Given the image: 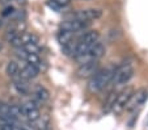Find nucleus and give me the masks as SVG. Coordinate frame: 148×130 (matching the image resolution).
Here are the masks:
<instances>
[{"label":"nucleus","mask_w":148,"mask_h":130,"mask_svg":"<svg viewBox=\"0 0 148 130\" xmlns=\"http://www.w3.org/2000/svg\"><path fill=\"white\" fill-rule=\"evenodd\" d=\"M23 130H38L37 129V126H36V124H34V122H26V124H24L23 126Z\"/></svg>","instance_id":"412c9836"},{"label":"nucleus","mask_w":148,"mask_h":130,"mask_svg":"<svg viewBox=\"0 0 148 130\" xmlns=\"http://www.w3.org/2000/svg\"><path fill=\"white\" fill-rule=\"evenodd\" d=\"M13 13H14L13 7H7V8L3 11V16H9V14H13Z\"/></svg>","instance_id":"5701e85b"},{"label":"nucleus","mask_w":148,"mask_h":130,"mask_svg":"<svg viewBox=\"0 0 148 130\" xmlns=\"http://www.w3.org/2000/svg\"><path fill=\"white\" fill-rule=\"evenodd\" d=\"M97 71H98V61L93 59V61H89V62L81 63L79 66L76 74L81 79H87V78H92Z\"/></svg>","instance_id":"20e7f679"},{"label":"nucleus","mask_w":148,"mask_h":130,"mask_svg":"<svg viewBox=\"0 0 148 130\" xmlns=\"http://www.w3.org/2000/svg\"><path fill=\"white\" fill-rule=\"evenodd\" d=\"M98 38H100V33L97 30H89V32L83 33V36L79 38V42H84V43H87V45L92 46L96 41H98Z\"/></svg>","instance_id":"9b49d317"},{"label":"nucleus","mask_w":148,"mask_h":130,"mask_svg":"<svg viewBox=\"0 0 148 130\" xmlns=\"http://www.w3.org/2000/svg\"><path fill=\"white\" fill-rule=\"evenodd\" d=\"M72 37H73V33L60 29L59 33H58V41L60 42L62 46H64V45H67V43H70L71 41H72Z\"/></svg>","instance_id":"2eb2a0df"},{"label":"nucleus","mask_w":148,"mask_h":130,"mask_svg":"<svg viewBox=\"0 0 148 130\" xmlns=\"http://www.w3.org/2000/svg\"><path fill=\"white\" fill-rule=\"evenodd\" d=\"M51 1H54L55 4H58L59 7H66L70 4L71 0H51Z\"/></svg>","instance_id":"4be33fe9"},{"label":"nucleus","mask_w":148,"mask_h":130,"mask_svg":"<svg viewBox=\"0 0 148 130\" xmlns=\"http://www.w3.org/2000/svg\"><path fill=\"white\" fill-rule=\"evenodd\" d=\"M25 61H26V63H29V65H32V66H34V67H37L38 70L41 68V66H42V61H41V58H39L38 54L28 53V55H26Z\"/></svg>","instance_id":"dca6fc26"},{"label":"nucleus","mask_w":148,"mask_h":130,"mask_svg":"<svg viewBox=\"0 0 148 130\" xmlns=\"http://www.w3.org/2000/svg\"><path fill=\"white\" fill-rule=\"evenodd\" d=\"M114 72H115L114 67L105 68V70H98L89 80V84H88L89 91L93 92V94L102 91L108 84L112 83L113 76H114Z\"/></svg>","instance_id":"f257e3e1"},{"label":"nucleus","mask_w":148,"mask_h":130,"mask_svg":"<svg viewBox=\"0 0 148 130\" xmlns=\"http://www.w3.org/2000/svg\"><path fill=\"white\" fill-rule=\"evenodd\" d=\"M88 53H89V55L92 57V59L98 61L103 54H105V45H103L102 42H100V41H96V42L90 46Z\"/></svg>","instance_id":"9d476101"},{"label":"nucleus","mask_w":148,"mask_h":130,"mask_svg":"<svg viewBox=\"0 0 148 130\" xmlns=\"http://www.w3.org/2000/svg\"><path fill=\"white\" fill-rule=\"evenodd\" d=\"M89 26V21H83V20H77V19H72V20H67L60 25V29L63 30L71 32V33H76V32L84 30Z\"/></svg>","instance_id":"0eeeda50"},{"label":"nucleus","mask_w":148,"mask_h":130,"mask_svg":"<svg viewBox=\"0 0 148 130\" xmlns=\"http://www.w3.org/2000/svg\"><path fill=\"white\" fill-rule=\"evenodd\" d=\"M9 43H11V45L13 46V47H16V49L23 47V42H21V37H20V34H18V36L14 37L13 40L9 41Z\"/></svg>","instance_id":"aec40b11"},{"label":"nucleus","mask_w":148,"mask_h":130,"mask_svg":"<svg viewBox=\"0 0 148 130\" xmlns=\"http://www.w3.org/2000/svg\"><path fill=\"white\" fill-rule=\"evenodd\" d=\"M5 71H7V74H8V76L16 78L17 75H18V72H20V67H18V65H17L16 62L11 61V62H8V65H7Z\"/></svg>","instance_id":"a211bd4d"},{"label":"nucleus","mask_w":148,"mask_h":130,"mask_svg":"<svg viewBox=\"0 0 148 130\" xmlns=\"http://www.w3.org/2000/svg\"><path fill=\"white\" fill-rule=\"evenodd\" d=\"M147 99H148V91L145 89V88H142V89H139V91H136V92L132 94V96H131V99H130L127 107H126V109L135 110L136 108L142 107Z\"/></svg>","instance_id":"39448f33"},{"label":"nucleus","mask_w":148,"mask_h":130,"mask_svg":"<svg viewBox=\"0 0 148 130\" xmlns=\"http://www.w3.org/2000/svg\"><path fill=\"white\" fill-rule=\"evenodd\" d=\"M101 16H102V11H101V9L89 8V9H81V11H77L75 14H73V19L83 20V21H90V20L100 19Z\"/></svg>","instance_id":"6e6552de"},{"label":"nucleus","mask_w":148,"mask_h":130,"mask_svg":"<svg viewBox=\"0 0 148 130\" xmlns=\"http://www.w3.org/2000/svg\"><path fill=\"white\" fill-rule=\"evenodd\" d=\"M38 72H39V70L37 67L26 63V65H24V67L20 70L18 76L25 80H30V79H34V78L38 76Z\"/></svg>","instance_id":"1a4fd4ad"},{"label":"nucleus","mask_w":148,"mask_h":130,"mask_svg":"<svg viewBox=\"0 0 148 130\" xmlns=\"http://www.w3.org/2000/svg\"><path fill=\"white\" fill-rule=\"evenodd\" d=\"M9 117H11L12 122H16V121H20V120L24 117V112H23V108L20 105H16V104H11L9 105Z\"/></svg>","instance_id":"4468645a"},{"label":"nucleus","mask_w":148,"mask_h":130,"mask_svg":"<svg viewBox=\"0 0 148 130\" xmlns=\"http://www.w3.org/2000/svg\"><path fill=\"white\" fill-rule=\"evenodd\" d=\"M0 130H1V129H0Z\"/></svg>","instance_id":"bb28decb"},{"label":"nucleus","mask_w":148,"mask_h":130,"mask_svg":"<svg viewBox=\"0 0 148 130\" xmlns=\"http://www.w3.org/2000/svg\"><path fill=\"white\" fill-rule=\"evenodd\" d=\"M132 94H134V89H132L131 87L126 88V89H123L122 92H119V94L117 95V99H115V102L114 105H113L112 110L110 112H113L114 114H121L123 112V110L126 109V107H127V104H129L130 99H131Z\"/></svg>","instance_id":"7ed1b4c3"},{"label":"nucleus","mask_w":148,"mask_h":130,"mask_svg":"<svg viewBox=\"0 0 148 130\" xmlns=\"http://www.w3.org/2000/svg\"><path fill=\"white\" fill-rule=\"evenodd\" d=\"M13 85L17 89V92L21 95H28L29 94V85H28V80L23 79L17 75L16 78H13Z\"/></svg>","instance_id":"ddd939ff"},{"label":"nucleus","mask_w":148,"mask_h":130,"mask_svg":"<svg viewBox=\"0 0 148 130\" xmlns=\"http://www.w3.org/2000/svg\"><path fill=\"white\" fill-rule=\"evenodd\" d=\"M34 99H36L37 102L39 104H45L49 99H50V92L46 89L45 87H42V85H38L34 91Z\"/></svg>","instance_id":"f8f14e48"},{"label":"nucleus","mask_w":148,"mask_h":130,"mask_svg":"<svg viewBox=\"0 0 148 130\" xmlns=\"http://www.w3.org/2000/svg\"><path fill=\"white\" fill-rule=\"evenodd\" d=\"M1 26H3V20L0 19V29H1Z\"/></svg>","instance_id":"b1692460"},{"label":"nucleus","mask_w":148,"mask_h":130,"mask_svg":"<svg viewBox=\"0 0 148 130\" xmlns=\"http://www.w3.org/2000/svg\"><path fill=\"white\" fill-rule=\"evenodd\" d=\"M117 95H118V92H115V91H113V92H110L108 95L106 101L103 102V112H110L112 110L113 105L115 102V99H117Z\"/></svg>","instance_id":"f3484780"},{"label":"nucleus","mask_w":148,"mask_h":130,"mask_svg":"<svg viewBox=\"0 0 148 130\" xmlns=\"http://www.w3.org/2000/svg\"><path fill=\"white\" fill-rule=\"evenodd\" d=\"M21 108H23V112H24V117H25L28 121L34 122L41 117L38 105L36 104V101H32V100L25 101L23 105H21Z\"/></svg>","instance_id":"423d86ee"},{"label":"nucleus","mask_w":148,"mask_h":130,"mask_svg":"<svg viewBox=\"0 0 148 130\" xmlns=\"http://www.w3.org/2000/svg\"><path fill=\"white\" fill-rule=\"evenodd\" d=\"M1 47H3V46H1V43H0V50H1Z\"/></svg>","instance_id":"a878e982"},{"label":"nucleus","mask_w":148,"mask_h":130,"mask_svg":"<svg viewBox=\"0 0 148 130\" xmlns=\"http://www.w3.org/2000/svg\"><path fill=\"white\" fill-rule=\"evenodd\" d=\"M132 76H134V68H132V66L130 65V63H125V65L115 68V72H114L112 83L122 85V84L129 83Z\"/></svg>","instance_id":"f03ea898"},{"label":"nucleus","mask_w":148,"mask_h":130,"mask_svg":"<svg viewBox=\"0 0 148 130\" xmlns=\"http://www.w3.org/2000/svg\"><path fill=\"white\" fill-rule=\"evenodd\" d=\"M23 47L25 49L26 53H33V54H39V50H41L38 42H28V43H25Z\"/></svg>","instance_id":"6ab92c4d"},{"label":"nucleus","mask_w":148,"mask_h":130,"mask_svg":"<svg viewBox=\"0 0 148 130\" xmlns=\"http://www.w3.org/2000/svg\"><path fill=\"white\" fill-rule=\"evenodd\" d=\"M0 1H3V3H7V1H9V0H0Z\"/></svg>","instance_id":"393cba45"}]
</instances>
